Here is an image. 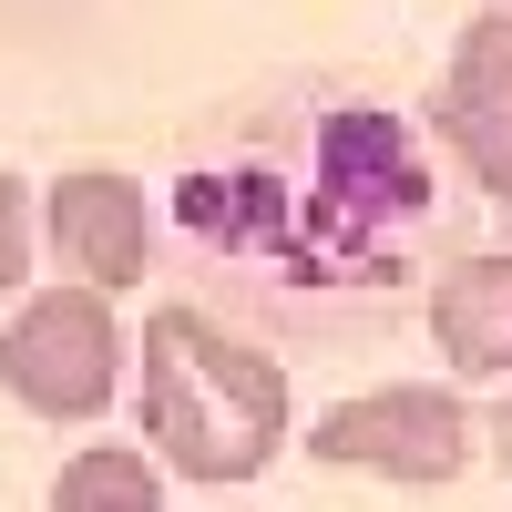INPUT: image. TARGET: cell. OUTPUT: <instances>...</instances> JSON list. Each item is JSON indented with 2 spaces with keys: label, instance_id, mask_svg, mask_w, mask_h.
<instances>
[{
  "label": "cell",
  "instance_id": "obj_1",
  "mask_svg": "<svg viewBox=\"0 0 512 512\" xmlns=\"http://www.w3.org/2000/svg\"><path fill=\"white\" fill-rule=\"evenodd\" d=\"M134 359H144V441L164 451V472L226 492L287 451V369L226 338L205 308H154Z\"/></svg>",
  "mask_w": 512,
  "mask_h": 512
},
{
  "label": "cell",
  "instance_id": "obj_2",
  "mask_svg": "<svg viewBox=\"0 0 512 512\" xmlns=\"http://www.w3.org/2000/svg\"><path fill=\"white\" fill-rule=\"evenodd\" d=\"M123 379V328H113V297L93 287H31L11 328H0V390H11L31 420H52V431H82V420H103Z\"/></svg>",
  "mask_w": 512,
  "mask_h": 512
},
{
  "label": "cell",
  "instance_id": "obj_3",
  "mask_svg": "<svg viewBox=\"0 0 512 512\" xmlns=\"http://www.w3.org/2000/svg\"><path fill=\"white\" fill-rule=\"evenodd\" d=\"M308 451L328 472H379V482H461L482 451V420L461 390H431V379H390V390H359L338 400Z\"/></svg>",
  "mask_w": 512,
  "mask_h": 512
},
{
  "label": "cell",
  "instance_id": "obj_4",
  "mask_svg": "<svg viewBox=\"0 0 512 512\" xmlns=\"http://www.w3.org/2000/svg\"><path fill=\"white\" fill-rule=\"evenodd\" d=\"M41 226H52V256L72 267V287H134L144 256H154V216H144V185L113 175V164H72V175L41 195Z\"/></svg>",
  "mask_w": 512,
  "mask_h": 512
},
{
  "label": "cell",
  "instance_id": "obj_5",
  "mask_svg": "<svg viewBox=\"0 0 512 512\" xmlns=\"http://www.w3.org/2000/svg\"><path fill=\"white\" fill-rule=\"evenodd\" d=\"M441 134L472 164V185L512 205V0L482 21H461L451 41V82H441Z\"/></svg>",
  "mask_w": 512,
  "mask_h": 512
},
{
  "label": "cell",
  "instance_id": "obj_6",
  "mask_svg": "<svg viewBox=\"0 0 512 512\" xmlns=\"http://www.w3.org/2000/svg\"><path fill=\"white\" fill-rule=\"evenodd\" d=\"M431 349L451 359V379L512 390V256H461L431 287Z\"/></svg>",
  "mask_w": 512,
  "mask_h": 512
},
{
  "label": "cell",
  "instance_id": "obj_7",
  "mask_svg": "<svg viewBox=\"0 0 512 512\" xmlns=\"http://www.w3.org/2000/svg\"><path fill=\"white\" fill-rule=\"evenodd\" d=\"M52 512H164V472L144 451H123V441H93V451L62 461Z\"/></svg>",
  "mask_w": 512,
  "mask_h": 512
},
{
  "label": "cell",
  "instance_id": "obj_8",
  "mask_svg": "<svg viewBox=\"0 0 512 512\" xmlns=\"http://www.w3.org/2000/svg\"><path fill=\"white\" fill-rule=\"evenodd\" d=\"M21 256H31V205H21V175H0V308L21 297Z\"/></svg>",
  "mask_w": 512,
  "mask_h": 512
},
{
  "label": "cell",
  "instance_id": "obj_9",
  "mask_svg": "<svg viewBox=\"0 0 512 512\" xmlns=\"http://www.w3.org/2000/svg\"><path fill=\"white\" fill-rule=\"evenodd\" d=\"M482 441H492V461H502V472H512V390L492 400V420H482Z\"/></svg>",
  "mask_w": 512,
  "mask_h": 512
},
{
  "label": "cell",
  "instance_id": "obj_10",
  "mask_svg": "<svg viewBox=\"0 0 512 512\" xmlns=\"http://www.w3.org/2000/svg\"><path fill=\"white\" fill-rule=\"evenodd\" d=\"M502 216H512V205H502Z\"/></svg>",
  "mask_w": 512,
  "mask_h": 512
}]
</instances>
